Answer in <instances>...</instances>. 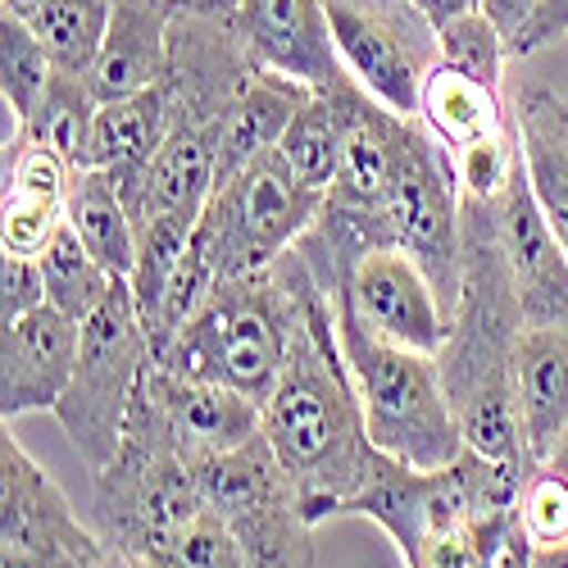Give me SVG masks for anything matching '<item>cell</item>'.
I'll return each instance as SVG.
<instances>
[{
	"label": "cell",
	"mask_w": 568,
	"mask_h": 568,
	"mask_svg": "<svg viewBox=\"0 0 568 568\" xmlns=\"http://www.w3.org/2000/svg\"><path fill=\"white\" fill-rule=\"evenodd\" d=\"M264 437L277 464L287 468V478L301 487L305 514L314 524L337 518L383 459V450L368 442L364 405L342 355L333 301H327L318 273L301 305L287 368L264 405Z\"/></svg>",
	"instance_id": "1"
},
{
	"label": "cell",
	"mask_w": 568,
	"mask_h": 568,
	"mask_svg": "<svg viewBox=\"0 0 568 568\" xmlns=\"http://www.w3.org/2000/svg\"><path fill=\"white\" fill-rule=\"evenodd\" d=\"M459 236H464V277L459 301L450 310V333L437 355L442 387L464 433V446L537 468L524 446L518 423V337H524V305L509 277L500 236H496V201H459Z\"/></svg>",
	"instance_id": "2"
},
{
	"label": "cell",
	"mask_w": 568,
	"mask_h": 568,
	"mask_svg": "<svg viewBox=\"0 0 568 568\" xmlns=\"http://www.w3.org/2000/svg\"><path fill=\"white\" fill-rule=\"evenodd\" d=\"M310 282L314 268L301 246H292L268 268L223 277L201 314L182 327L178 342L155 364L210 377V383L251 396L255 405H268L282 368H287Z\"/></svg>",
	"instance_id": "3"
},
{
	"label": "cell",
	"mask_w": 568,
	"mask_h": 568,
	"mask_svg": "<svg viewBox=\"0 0 568 568\" xmlns=\"http://www.w3.org/2000/svg\"><path fill=\"white\" fill-rule=\"evenodd\" d=\"M333 318L364 405L368 442L409 468H446L450 459H459L464 433L446 400L437 355L373 337L342 301H333Z\"/></svg>",
	"instance_id": "4"
},
{
	"label": "cell",
	"mask_w": 568,
	"mask_h": 568,
	"mask_svg": "<svg viewBox=\"0 0 568 568\" xmlns=\"http://www.w3.org/2000/svg\"><path fill=\"white\" fill-rule=\"evenodd\" d=\"M155 364L146 323L136 314L128 277H114L110 296L101 310L82 323V351L73 364V383L51 409L82 464L91 468V478L119 455L128 409L141 387V377Z\"/></svg>",
	"instance_id": "5"
},
{
	"label": "cell",
	"mask_w": 568,
	"mask_h": 568,
	"mask_svg": "<svg viewBox=\"0 0 568 568\" xmlns=\"http://www.w3.org/2000/svg\"><path fill=\"white\" fill-rule=\"evenodd\" d=\"M323 196L287 169L277 151L251 160L242 173L214 182L196 223V246L210 255L219 282L268 268L318 223Z\"/></svg>",
	"instance_id": "6"
},
{
	"label": "cell",
	"mask_w": 568,
	"mask_h": 568,
	"mask_svg": "<svg viewBox=\"0 0 568 568\" xmlns=\"http://www.w3.org/2000/svg\"><path fill=\"white\" fill-rule=\"evenodd\" d=\"M196 473L251 568H314L318 524L305 514L301 487L277 464L264 433L227 455L201 459Z\"/></svg>",
	"instance_id": "7"
},
{
	"label": "cell",
	"mask_w": 568,
	"mask_h": 568,
	"mask_svg": "<svg viewBox=\"0 0 568 568\" xmlns=\"http://www.w3.org/2000/svg\"><path fill=\"white\" fill-rule=\"evenodd\" d=\"M346 73L387 110L418 119L423 78L442 64V41L414 0H323Z\"/></svg>",
	"instance_id": "8"
},
{
	"label": "cell",
	"mask_w": 568,
	"mask_h": 568,
	"mask_svg": "<svg viewBox=\"0 0 568 568\" xmlns=\"http://www.w3.org/2000/svg\"><path fill=\"white\" fill-rule=\"evenodd\" d=\"M136 405L160 423L164 437L192 464L227 455L264 433V405L223 383H210V377H192L164 364L146 368L136 387Z\"/></svg>",
	"instance_id": "9"
},
{
	"label": "cell",
	"mask_w": 568,
	"mask_h": 568,
	"mask_svg": "<svg viewBox=\"0 0 568 568\" xmlns=\"http://www.w3.org/2000/svg\"><path fill=\"white\" fill-rule=\"evenodd\" d=\"M0 550H69L105 564L114 550L82 524L73 500L10 433L0 437Z\"/></svg>",
	"instance_id": "10"
},
{
	"label": "cell",
	"mask_w": 568,
	"mask_h": 568,
	"mask_svg": "<svg viewBox=\"0 0 568 568\" xmlns=\"http://www.w3.org/2000/svg\"><path fill=\"white\" fill-rule=\"evenodd\" d=\"M496 236L509 264V277L518 287V305H524V323H568V251L559 246L555 227L546 223L528 169L518 160L505 196L496 201Z\"/></svg>",
	"instance_id": "11"
},
{
	"label": "cell",
	"mask_w": 568,
	"mask_h": 568,
	"mask_svg": "<svg viewBox=\"0 0 568 568\" xmlns=\"http://www.w3.org/2000/svg\"><path fill=\"white\" fill-rule=\"evenodd\" d=\"M82 323L41 305L14 327H0V418L14 423L37 409H55L73 383Z\"/></svg>",
	"instance_id": "12"
},
{
	"label": "cell",
	"mask_w": 568,
	"mask_h": 568,
	"mask_svg": "<svg viewBox=\"0 0 568 568\" xmlns=\"http://www.w3.org/2000/svg\"><path fill=\"white\" fill-rule=\"evenodd\" d=\"M236 28L260 69L287 73L314 91L351 78L323 0H236Z\"/></svg>",
	"instance_id": "13"
},
{
	"label": "cell",
	"mask_w": 568,
	"mask_h": 568,
	"mask_svg": "<svg viewBox=\"0 0 568 568\" xmlns=\"http://www.w3.org/2000/svg\"><path fill=\"white\" fill-rule=\"evenodd\" d=\"M73 169L51 151L6 141V205H0V251L6 255H41L64 223Z\"/></svg>",
	"instance_id": "14"
},
{
	"label": "cell",
	"mask_w": 568,
	"mask_h": 568,
	"mask_svg": "<svg viewBox=\"0 0 568 568\" xmlns=\"http://www.w3.org/2000/svg\"><path fill=\"white\" fill-rule=\"evenodd\" d=\"M173 10H178V0H119L105 45L87 73L97 101L136 97V91H146L164 78Z\"/></svg>",
	"instance_id": "15"
},
{
	"label": "cell",
	"mask_w": 568,
	"mask_h": 568,
	"mask_svg": "<svg viewBox=\"0 0 568 568\" xmlns=\"http://www.w3.org/2000/svg\"><path fill=\"white\" fill-rule=\"evenodd\" d=\"M518 151H524V169L532 182V196L555 227L559 246L568 251V97L550 87H518L509 101Z\"/></svg>",
	"instance_id": "16"
},
{
	"label": "cell",
	"mask_w": 568,
	"mask_h": 568,
	"mask_svg": "<svg viewBox=\"0 0 568 568\" xmlns=\"http://www.w3.org/2000/svg\"><path fill=\"white\" fill-rule=\"evenodd\" d=\"M518 423L532 464H541L555 437L568 428V323L524 327L518 337Z\"/></svg>",
	"instance_id": "17"
},
{
	"label": "cell",
	"mask_w": 568,
	"mask_h": 568,
	"mask_svg": "<svg viewBox=\"0 0 568 568\" xmlns=\"http://www.w3.org/2000/svg\"><path fill=\"white\" fill-rule=\"evenodd\" d=\"M314 97V87L287 78V73H273V69H255V78L242 87V97L232 101L223 132H219V178L242 173L251 160L268 155L282 146L292 119L305 110V101Z\"/></svg>",
	"instance_id": "18"
},
{
	"label": "cell",
	"mask_w": 568,
	"mask_h": 568,
	"mask_svg": "<svg viewBox=\"0 0 568 568\" xmlns=\"http://www.w3.org/2000/svg\"><path fill=\"white\" fill-rule=\"evenodd\" d=\"M169 123H173V105L164 82L123 101H101L97 128H91V169H105L114 173L119 186H128L164 146Z\"/></svg>",
	"instance_id": "19"
},
{
	"label": "cell",
	"mask_w": 568,
	"mask_h": 568,
	"mask_svg": "<svg viewBox=\"0 0 568 568\" xmlns=\"http://www.w3.org/2000/svg\"><path fill=\"white\" fill-rule=\"evenodd\" d=\"M418 119L428 123V132L442 141L446 151H459V146H468V141L500 136V132L514 128V114H509L500 91L464 78L450 64H433L428 78H423Z\"/></svg>",
	"instance_id": "20"
},
{
	"label": "cell",
	"mask_w": 568,
	"mask_h": 568,
	"mask_svg": "<svg viewBox=\"0 0 568 568\" xmlns=\"http://www.w3.org/2000/svg\"><path fill=\"white\" fill-rule=\"evenodd\" d=\"M97 91H91V82L82 73H64L55 69L51 87H45L41 105L14 123L6 119V141H28V146H41L51 151L55 160H64L73 173L91 169V128H97Z\"/></svg>",
	"instance_id": "21"
},
{
	"label": "cell",
	"mask_w": 568,
	"mask_h": 568,
	"mask_svg": "<svg viewBox=\"0 0 568 568\" xmlns=\"http://www.w3.org/2000/svg\"><path fill=\"white\" fill-rule=\"evenodd\" d=\"M64 223L82 236V246L101 260L110 277H132L136 264V223L128 214V201L119 192L114 173L105 169H82L69 182Z\"/></svg>",
	"instance_id": "22"
},
{
	"label": "cell",
	"mask_w": 568,
	"mask_h": 568,
	"mask_svg": "<svg viewBox=\"0 0 568 568\" xmlns=\"http://www.w3.org/2000/svg\"><path fill=\"white\" fill-rule=\"evenodd\" d=\"M342 141H346L342 105L333 97V87H327V91H314L305 101V110L292 119L277 155L287 160V169L310 186V192L327 196V186L337 182V169H342Z\"/></svg>",
	"instance_id": "23"
},
{
	"label": "cell",
	"mask_w": 568,
	"mask_h": 568,
	"mask_svg": "<svg viewBox=\"0 0 568 568\" xmlns=\"http://www.w3.org/2000/svg\"><path fill=\"white\" fill-rule=\"evenodd\" d=\"M41 273H45V305H55L60 314L87 323L91 314L101 310V301L110 296L114 277L101 268V260L82 246V236L60 223V232L51 236V246L41 255Z\"/></svg>",
	"instance_id": "24"
},
{
	"label": "cell",
	"mask_w": 568,
	"mask_h": 568,
	"mask_svg": "<svg viewBox=\"0 0 568 568\" xmlns=\"http://www.w3.org/2000/svg\"><path fill=\"white\" fill-rule=\"evenodd\" d=\"M114 6L119 0H45L41 14L32 19V32L51 51L55 69L82 73V78L91 73V64H97L105 45Z\"/></svg>",
	"instance_id": "25"
},
{
	"label": "cell",
	"mask_w": 568,
	"mask_h": 568,
	"mask_svg": "<svg viewBox=\"0 0 568 568\" xmlns=\"http://www.w3.org/2000/svg\"><path fill=\"white\" fill-rule=\"evenodd\" d=\"M196 223H201L196 214H160V219L136 223V264H132L128 287H132L141 323H151V314L160 310L178 260L186 255V246H192Z\"/></svg>",
	"instance_id": "26"
},
{
	"label": "cell",
	"mask_w": 568,
	"mask_h": 568,
	"mask_svg": "<svg viewBox=\"0 0 568 568\" xmlns=\"http://www.w3.org/2000/svg\"><path fill=\"white\" fill-rule=\"evenodd\" d=\"M51 78H55V60L32 32V23L0 14V101H6V119L23 123L41 105Z\"/></svg>",
	"instance_id": "27"
},
{
	"label": "cell",
	"mask_w": 568,
	"mask_h": 568,
	"mask_svg": "<svg viewBox=\"0 0 568 568\" xmlns=\"http://www.w3.org/2000/svg\"><path fill=\"white\" fill-rule=\"evenodd\" d=\"M437 41H442V64H450L464 78L500 91V73H505V60H509V41H505V32L483 10H468V14L450 19V23H442L437 28Z\"/></svg>",
	"instance_id": "28"
},
{
	"label": "cell",
	"mask_w": 568,
	"mask_h": 568,
	"mask_svg": "<svg viewBox=\"0 0 568 568\" xmlns=\"http://www.w3.org/2000/svg\"><path fill=\"white\" fill-rule=\"evenodd\" d=\"M455 160V182H459V201H500L505 186L524 160L518 151V132H500V136H483V141H468V146L450 151Z\"/></svg>",
	"instance_id": "29"
},
{
	"label": "cell",
	"mask_w": 568,
	"mask_h": 568,
	"mask_svg": "<svg viewBox=\"0 0 568 568\" xmlns=\"http://www.w3.org/2000/svg\"><path fill=\"white\" fill-rule=\"evenodd\" d=\"M146 568H251L242 546H236L232 528L223 524V514L214 505H205L192 524L182 528V537Z\"/></svg>",
	"instance_id": "30"
},
{
	"label": "cell",
	"mask_w": 568,
	"mask_h": 568,
	"mask_svg": "<svg viewBox=\"0 0 568 568\" xmlns=\"http://www.w3.org/2000/svg\"><path fill=\"white\" fill-rule=\"evenodd\" d=\"M518 528L528 532L537 550L568 546V478L537 464L532 478L524 483V496H518Z\"/></svg>",
	"instance_id": "31"
},
{
	"label": "cell",
	"mask_w": 568,
	"mask_h": 568,
	"mask_svg": "<svg viewBox=\"0 0 568 568\" xmlns=\"http://www.w3.org/2000/svg\"><path fill=\"white\" fill-rule=\"evenodd\" d=\"M45 305V273L32 255H6L0 264V327H14Z\"/></svg>",
	"instance_id": "32"
},
{
	"label": "cell",
	"mask_w": 568,
	"mask_h": 568,
	"mask_svg": "<svg viewBox=\"0 0 568 568\" xmlns=\"http://www.w3.org/2000/svg\"><path fill=\"white\" fill-rule=\"evenodd\" d=\"M568 37V0H541V10H537V19H532V28L518 37V45L509 55H537V51H546V45H559Z\"/></svg>",
	"instance_id": "33"
},
{
	"label": "cell",
	"mask_w": 568,
	"mask_h": 568,
	"mask_svg": "<svg viewBox=\"0 0 568 568\" xmlns=\"http://www.w3.org/2000/svg\"><path fill=\"white\" fill-rule=\"evenodd\" d=\"M537 10H541V0H483V14L505 32V41H509V51L518 45V37H524L528 28H532V19H537Z\"/></svg>",
	"instance_id": "34"
},
{
	"label": "cell",
	"mask_w": 568,
	"mask_h": 568,
	"mask_svg": "<svg viewBox=\"0 0 568 568\" xmlns=\"http://www.w3.org/2000/svg\"><path fill=\"white\" fill-rule=\"evenodd\" d=\"M0 568H101V564L69 550H0Z\"/></svg>",
	"instance_id": "35"
},
{
	"label": "cell",
	"mask_w": 568,
	"mask_h": 568,
	"mask_svg": "<svg viewBox=\"0 0 568 568\" xmlns=\"http://www.w3.org/2000/svg\"><path fill=\"white\" fill-rule=\"evenodd\" d=\"M414 6L428 14L433 28H442V23H450V19L468 14V10H483V0H414Z\"/></svg>",
	"instance_id": "36"
},
{
	"label": "cell",
	"mask_w": 568,
	"mask_h": 568,
	"mask_svg": "<svg viewBox=\"0 0 568 568\" xmlns=\"http://www.w3.org/2000/svg\"><path fill=\"white\" fill-rule=\"evenodd\" d=\"M491 568H532V541L518 524H514V532H509V541H505V550L496 555Z\"/></svg>",
	"instance_id": "37"
},
{
	"label": "cell",
	"mask_w": 568,
	"mask_h": 568,
	"mask_svg": "<svg viewBox=\"0 0 568 568\" xmlns=\"http://www.w3.org/2000/svg\"><path fill=\"white\" fill-rule=\"evenodd\" d=\"M541 464H546V468H555L559 478H568V428L555 437V446H550V455H546Z\"/></svg>",
	"instance_id": "38"
},
{
	"label": "cell",
	"mask_w": 568,
	"mask_h": 568,
	"mask_svg": "<svg viewBox=\"0 0 568 568\" xmlns=\"http://www.w3.org/2000/svg\"><path fill=\"white\" fill-rule=\"evenodd\" d=\"M41 6H45V0H0V14H14L23 23H32L41 14Z\"/></svg>",
	"instance_id": "39"
},
{
	"label": "cell",
	"mask_w": 568,
	"mask_h": 568,
	"mask_svg": "<svg viewBox=\"0 0 568 568\" xmlns=\"http://www.w3.org/2000/svg\"><path fill=\"white\" fill-rule=\"evenodd\" d=\"M532 568H568V546H532Z\"/></svg>",
	"instance_id": "40"
},
{
	"label": "cell",
	"mask_w": 568,
	"mask_h": 568,
	"mask_svg": "<svg viewBox=\"0 0 568 568\" xmlns=\"http://www.w3.org/2000/svg\"><path fill=\"white\" fill-rule=\"evenodd\" d=\"M101 568H128V564H123V559H119V555H110V559H105V564H101Z\"/></svg>",
	"instance_id": "41"
}]
</instances>
